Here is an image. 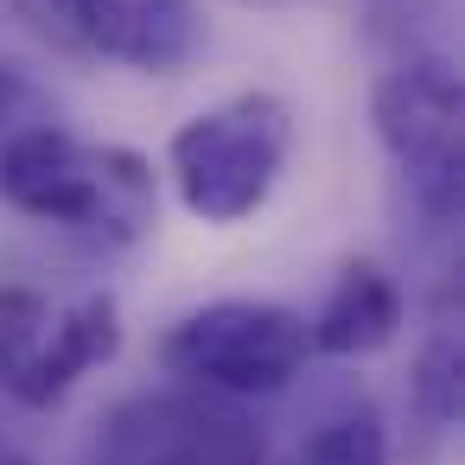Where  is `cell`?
Returning a JSON list of instances; mask_svg holds the SVG:
<instances>
[{"label":"cell","instance_id":"cell-1","mask_svg":"<svg viewBox=\"0 0 465 465\" xmlns=\"http://www.w3.org/2000/svg\"><path fill=\"white\" fill-rule=\"evenodd\" d=\"M0 198L14 211L58 223L84 249H134L160 223V185L153 166L134 147H90L58 115L20 128L0 147Z\"/></svg>","mask_w":465,"mask_h":465},{"label":"cell","instance_id":"cell-2","mask_svg":"<svg viewBox=\"0 0 465 465\" xmlns=\"http://www.w3.org/2000/svg\"><path fill=\"white\" fill-rule=\"evenodd\" d=\"M376 141L427 236H452L465 211V84L446 52H408L376 77Z\"/></svg>","mask_w":465,"mask_h":465},{"label":"cell","instance_id":"cell-3","mask_svg":"<svg viewBox=\"0 0 465 465\" xmlns=\"http://www.w3.org/2000/svg\"><path fill=\"white\" fill-rule=\"evenodd\" d=\"M287 153H293V109L268 90H249L192 115L173 134L166 166H173L179 204L198 223H242L268 204Z\"/></svg>","mask_w":465,"mask_h":465},{"label":"cell","instance_id":"cell-4","mask_svg":"<svg viewBox=\"0 0 465 465\" xmlns=\"http://www.w3.org/2000/svg\"><path fill=\"white\" fill-rule=\"evenodd\" d=\"M77 465H268V440L242 401L173 382L103 408Z\"/></svg>","mask_w":465,"mask_h":465},{"label":"cell","instance_id":"cell-5","mask_svg":"<svg viewBox=\"0 0 465 465\" xmlns=\"http://www.w3.org/2000/svg\"><path fill=\"white\" fill-rule=\"evenodd\" d=\"M306 357H312L306 319L274 300H211L160 338L166 376L230 401L281 395L306 370Z\"/></svg>","mask_w":465,"mask_h":465},{"label":"cell","instance_id":"cell-6","mask_svg":"<svg viewBox=\"0 0 465 465\" xmlns=\"http://www.w3.org/2000/svg\"><path fill=\"white\" fill-rule=\"evenodd\" d=\"M122 351V312L109 293L52 306L39 287H0V395L20 408H52Z\"/></svg>","mask_w":465,"mask_h":465},{"label":"cell","instance_id":"cell-7","mask_svg":"<svg viewBox=\"0 0 465 465\" xmlns=\"http://www.w3.org/2000/svg\"><path fill=\"white\" fill-rule=\"evenodd\" d=\"M77 26L90 58L147 77H173L204 52V14L192 0H77Z\"/></svg>","mask_w":465,"mask_h":465},{"label":"cell","instance_id":"cell-8","mask_svg":"<svg viewBox=\"0 0 465 465\" xmlns=\"http://www.w3.org/2000/svg\"><path fill=\"white\" fill-rule=\"evenodd\" d=\"M395 331H401V287L382 262H344L325 306L306 319L319 357H370L395 344Z\"/></svg>","mask_w":465,"mask_h":465},{"label":"cell","instance_id":"cell-9","mask_svg":"<svg viewBox=\"0 0 465 465\" xmlns=\"http://www.w3.org/2000/svg\"><path fill=\"white\" fill-rule=\"evenodd\" d=\"M408 408H414V427L427 440H446L465 414V331H459V312L452 300H440L420 351H414V370H408Z\"/></svg>","mask_w":465,"mask_h":465},{"label":"cell","instance_id":"cell-10","mask_svg":"<svg viewBox=\"0 0 465 465\" xmlns=\"http://www.w3.org/2000/svg\"><path fill=\"white\" fill-rule=\"evenodd\" d=\"M293 465H389V433L370 408H338V414L312 420Z\"/></svg>","mask_w":465,"mask_h":465},{"label":"cell","instance_id":"cell-11","mask_svg":"<svg viewBox=\"0 0 465 465\" xmlns=\"http://www.w3.org/2000/svg\"><path fill=\"white\" fill-rule=\"evenodd\" d=\"M45 52H58V58H90L84 52V26H77V0H0Z\"/></svg>","mask_w":465,"mask_h":465},{"label":"cell","instance_id":"cell-12","mask_svg":"<svg viewBox=\"0 0 465 465\" xmlns=\"http://www.w3.org/2000/svg\"><path fill=\"white\" fill-rule=\"evenodd\" d=\"M52 115V103H45V90L20 71V64H7L0 58V147H7L20 128H33V122H45Z\"/></svg>","mask_w":465,"mask_h":465},{"label":"cell","instance_id":"cell-13","mask_svg":"<svg viewBox=\"0 0 465 465\" xmlns=\"http://www.w3.org/2000/svg\"><path fill=\"white\" fill-rule=\"evenodd\" d=\"M0 465H33V452H26V446H14L7 433H0Z\"/></svg>","mask_w":465,"mask_h":465},{"label":"cell","instance_id":"cell-14","mask_svg":"<svg viewBox=\"0 0 465 465\" xmlns=\"http://www.w3.org/2000/svg\"><path fill=\"white\" fill-rule=\"evenodd\" d=\"M242 7H287V0H242Z\"/></svg>","mask_w":465,"mask_h":465}]
</instances>
